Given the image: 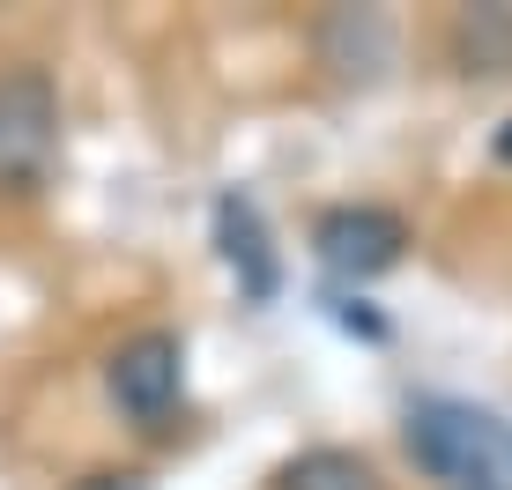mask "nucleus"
I'll return each mask as SVG.
<instances>
[{
	"label": "nucleus",
	"mask_w": 512,
	"mask_h": 490,
	"mask_svg": "<svg viewBox=\"0 0 512 490\" xmlns=\"http://www.w3.org/2000/svg\"><path fill=\"white\" fill-rule=\"evenodd\" d=\"M409 453L446 490H512V424L453 394L409 401Z\"/></svg>",
	"instance_id": "nucleus-1"
},
{
	"label": "nucleus",
	"mask_w": 512,
	"mask_h": 490,
	"mask_svg": "<svg viewBox=\"0 0 512 490\" xmlns=\"http://www.w3.org/2000/svg\"><path fill=\"white\" fill-rule=\"evenodd\" d=\"M104 387H112V409L134 416L141 431H156L186 394V342L171 327H149V335L119 342L112 364H104Z\"/></svg>",
	"instance_id": "nucleus-2"
},
{
	"label": "nucleus",
	"mask_w": 512,
	"mask_h": 490,
	"mask_svg": "<svg viewBox=\"0 0 512 490\" xmlns=\"http://www.w3.org/2000/svg\"><path fill=\"white\" fill-rule=\"evenodd\" d=\"M312 253H320V268L342 275V283H372V275L401 268L409 223H401L394 208H379V201H342V208H327V216L312 223Z\"/></svg>",
	"instance_id": "nucleus-3"
},
{
	"label": "nucleus",
	"mask_w": 512,
	"mask_h": 490,
	"mask_svg": "<svg viewBox=\"0 0 512 490\" xmlns=\"http://www.w3.org/2000/svg\"><path fill=\"white\" fill-rule=\"evenodd\" d=\"M52 142H60V97H52L45 67H15L0 82V171L8 179H38L52 164Z\"/></svg>",
	"instance_id": "nucleus-4"
},
{
	"label": "nucleus",
	"mask_w": 512,
	"mask_h": 490,
	"mask_svg": "<svg viewBox=\"0 0 512 490\" xmlns=\"http://www.w3.org/2000/svg\"><path fill=\"white\" fill-rule=\"evenodd\" d=\"M216 253L223 268L238 275V297H253V305H275L282 297V253L268 238V216H260L253 194H216Z\"/></svg>",
	"instance_id": "nucleus-5"
},
{
	"label": "nucleus",
	"mask_w": 512,
	"mask_h": 490,
	"mask_svg": "<svg viewBox=\"0 0 512 490\" xmlns=\"http://www.w3.org/2000/svg\"><path fill=\"white\" fill-rule=\"evenodd\" d=\"M275 490H386L379 468L349 446H305L297 461L275 468Z\"/></svg>",
	"instance_id": "nucleus-6"
},
{
	"label": "nucleus",
	"mask_w": 512,
	"mask_h": 490,
	"mask_svg": "<svg viewBox=\"0 0 512 490\" xmlns=\"http://www.w3.org/2000/svg\"><path fill=\"white\" fill-rule=\"evenodd\" d=\"M461 60H468V75H475V67H483V75H505V67H512V8L461 15Z\"/></svg>",
	"instance_id": "nucleus-7"
},
{
	"label": "nucleus",
	"mask_w": 512,
	"mask_h": 490,
	"mask_svg": "<svg viewBox=\"0 0 512 490\" xmlns=\"http://www.w3.org/2000/svg\"><path fill=\"white\" fill-rule=\"evenodd\" d=\"M75 490H149V476H141V468H97V476H82Z\"/></svg>",
	"instance_id": "nucleus-8"
},
{
	"label": "nucleus",
	"mask_w": 512,
	"mask_h": 490,
	"mask_svg": "<svg viewBox=\"0 0 512 490\" xmlns=\"http://www.w3.org/2000/svg\"><path fill=\"white\" fill-rule=\"evenodd\" d=\"M498 164H512V119H505V134H498Z\"/></svg>",
	"instance_id": "nucleus-9"
}]
</instances>
